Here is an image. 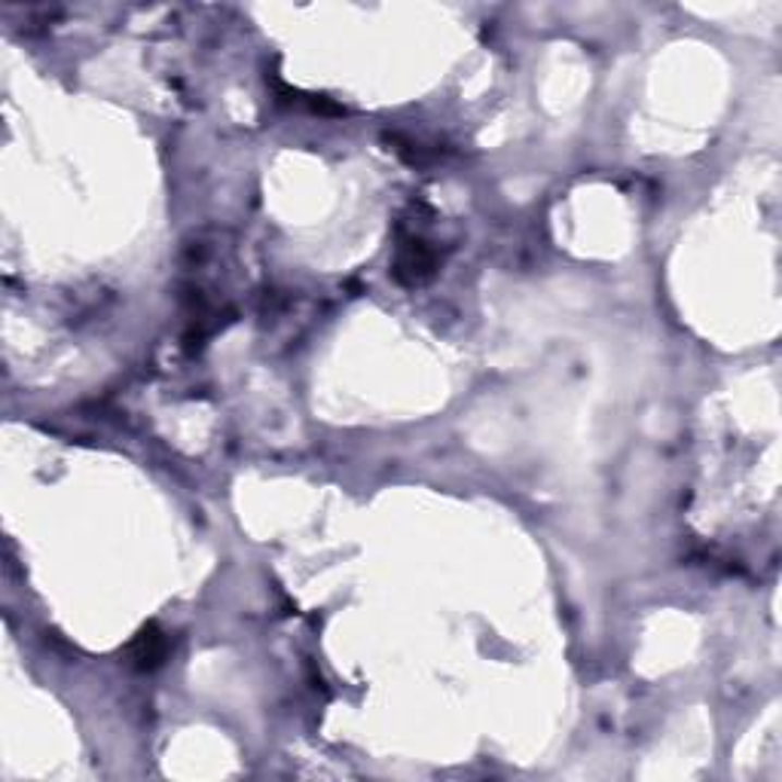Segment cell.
<instances>
[{
	"label": "cell",
	"instance_id": "1",
	"mask_svg": "<svg viewBox=\"0 0 782 782\" xmlns=\"http://www.w3.org/2000/svg\"><path fill=\"white\" fill-rule=\"evenodd\" d=\"M438 269V254L431 245H425L423 239L407 235L398 245V257H394V276L404 284H423L435 276Z\"/></svg>",
	"mask_w": 782,
	"mask_h": 782
},
{
	"label": "cell",
	"instance_id": "2",
	"mask_svg": "<svg viewBox=\"0 0 782 782\" xmlns=\"http://www.w3.org/2000/svg\"><path fill=\"white\" fill-rule=\"evenodd\" d=\"M129 658H132V663H135L142 673H150V670L162 667V660L169 658V639H166V633H162L157 624L144 626L142 633H138V639L132 642V648H129Z\"/></svg>",
	"mask_w": 782,
	"mask_h": 782
}]
</instances>
